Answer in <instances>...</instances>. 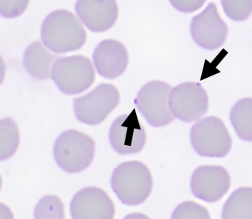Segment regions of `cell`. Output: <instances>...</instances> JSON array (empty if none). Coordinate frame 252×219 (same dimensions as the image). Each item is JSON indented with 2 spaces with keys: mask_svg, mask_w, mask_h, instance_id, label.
Returning a JSON list of instances; mask_svg holds the SVG:
<instances>
[{
  "mask_svg": "<svg viewBox=\"0 0 252 219\" xmlns=\"http://www.w3.org/2000/svg\"><path fill=\"white\" fill-rule=\"evenodd\" d=\"M41 37L49 50L56 53H66L83 47L87 34L73 13L60 9L46 17L41 26Z\"/></svg>",
  "mask_w": 252,
  "mask_h": 219,
  "instance_id": "1",
  "label": "cell"
},
{
  "mask_svg": "<svg viewBox=\"0 0 252 219\" xmlns=\"http://www.w3.org/2000/svg\"><path fill=\"white\" fill-rule=\"evenodd\" d=\"M111 187L119 201L126 206H138L151 194L153 178L149 168L139 161L120 164L111 177Z\"/></svg>",
  "mask_w": 252,
  "mask_h": 219,
  "instance_id": "2",
  "label": "cell"
},
{
  "mask_svg": "<svg viewBox=\"0 0 252 219\" xmlns=\"http://www.w3.org/2000/svg\"><path fill=\"white\" fill-rule=\"evenodd\" d=\"M95 142L86 133L69 129L58 137L53 146V156L60 168L70 174L81 172L94 159Z\"/></svg>",
  "mask_w": 252,
  "mask_h": 219,
  "instance_id": "3",
  "label": "cell"
},
{
  "mask_svg": "<svg viewBox=\"0 0 252 219\" xmlns=\"http://www.w3.org/2000/svg\"><path fill=\"white\" fill-rule=\"evenodd\" d=\"M190 140L198 155L210 158L226 156L232 147L231 136L225 125L215 116L203 118L193 125Z\"/></svg>",
  "mask_w": 252,
  "mask_h": 219,
  "instance_id": "4",
  "label": "cell"
},
{
  "mask_svg": "<svg viewBox=\"0 0 252 219\" xmlns=\"http://www.w3.org/2000/svg\"><path fill=\"white\" fill-rule=\"evenodd\" d=\"M51 78L65 94H78L87 90L94 82L95 71L89 58L72 56L59 58L52 70Z\"/></svg>",
  "mask_w": 252,
  "mask_h": 219,
  "instance_id": "5",
  "label": "cell"
},
{
  "mask_svg": "<svg viewBox=\"0 0 252 219\" xmlns=\"http://www.w3.org/2000/svg\"><path fill=\"white\" fill-rule=\"evenodd\" d=\"M120 94L112 84L101 83L87 94L73 99L75 116L88 125H100L117 107Z\"/></svg>",
  "mask_w": 252,
  "mask_h": 219,
  "instance_id": "6",
  "label": "cell"
},
{
  "mask_svg": "<svg viewBox=\"0 0 252 219\" xmlns=\"http://www.w3.org/2000/svg\"><path fill=\"white\" fill-rule=\"evenodd\" d=\"M172 87L165 82L154 80L141 88L134 103L151 126L162 127L174 121L169 98Z\"/></svg>",
  "mask_w": 252,
  "mask_h": 219,
  "instance_id": "7",
  "label": "cell"
},
{
  "mask_svg": "<svg viewBox=\"0 0 252 219\" xmlns=\"http://www.w3.org/2000/svg\"><path fill=\"white\" fill-rule=\"evenodd\" d=\"M170 109L174 118L185 123L198 121L208 110L207 92L200 83H181L171 90Z\"/></svg>",
  "mask_w": 252,
  "mask_h": 219,
  "instance_id": "8",
  "label": "cell"
},
{
  "mask_svg": "<svg viewBox=\"0 0 252 219\" xmlns=\"http://www.w3.org/2000/svg\"><path fill=\"white\" fill-rule=\"evenodd\" d=\"M190 32L197 45L207 50H215L225 42L228 28L220 17L213 2L191 20Z\"/></svg>",
  "mask_w": 252,
  "mask_h": 219,
  "instance_id": "9",
  "label": "cell"
},
{
  "mask_svg": "<svg viewBox=\"0 0 252 219\" xmlns=\"http://www.w3.org/2000/svg\"><path fill=\"white\" fill-rule=\"evenodd\" d=\"M146 132L135 109L129 115L118 117L109 129L110 145L115 152L122 155L141 152L146 143Z\"/></svg>",
  "mask_w": 252,
  "mask_h": 219,
  "instance_id": "10",
  "label": "cell"
},
{
  "mask_svg": "<svg viewBox=\"0 0 252 219\" xmlns=\"http://www.w3.org/2000/svg\"><path fill=\"white\" fill-rule=\"evenodd\" d=\"M230 187V177L224 167L201 165L193 172L190 188L193 195L201 201L214 203L225 195Z\"/></svg>",
  "mask_w": 252,
  "mask_h": 219,
  "instance_id": "11",
  "label": "cell"
},
{
  "mask_svg": "<svg viewBox=\"0 0 252 219\" xmlns=\"http://www.w3.org/2000/svg\"><path fill=\"white\" fill-rule=\"evenodd\" d=\"M73 219H112L115 205L106 191L96 187H87L73 196L70 205Z\"/></svg>",
  "mask_w": 252,
  "mask_h": 219,
  "instance_id": "12",
  "label": "cell"
},
{
  "mask_svg": "<svg viewBox=\"0 0 252 219\" xmlns=\"http://www.w3.org/2000/svg\"><path fill=\"white\" fill-rule=\"evenodd\" d=\"M75 11L93 32L107 31L119 17V7L113 0H80L75 5Z\"/></svg>",
  "mask_w": 252,
  "mask_h": 219,
  "instance_id": "13",
  "label": "cell"
},
{
  "mask_svg": "<svg viewBox=\"0 0 252 219\" xmlns=\"http://www.w3.org/2000/svg\"><path fill=\"white\" fill-rule=\"evenodd\" d=\"M92 59L97 73L108 79H115L122 76L129 63L126 47L114 39L104 40L96 46Z\"/></svg>",
  "mask_w": 252,
  "mask_h": 219,
  "instance_id": "14",
  "label": "cell"
},
{
  "mask_svg": "<svg viewBox=\"0 0 252 219\" xmlns=\"http://www.w3.org/2000/svg\"><path fill=\"white\" fill-rule=\"evenodd\" d=\"M59 56L50 53L41 41L32 43L24 52L23 64L34 79L46 80L51 77L52 70Z\"/></svg>",
  "mask_w": 252,
  "mask_h": 219,
  "instance_id": "15",
  "label": "cell"
},
{
  "mask_svg": "<svg viewBox=\"0 0 252 219\" xmlns=\"http://www.w3.org/2000/svg\"><path fill=\"white\" fill-rule=\"evenodd\" d=\"M222 219H252V188L242 187L233 191L221 213Z\"/></svg>",
  "mask_w": 252,
  "mask_h": 219,
  "instance_id": "16",
  "label": "cell"
},
{
  "mask_svg": "<svg viewBox=\"0 0 252 219\" xmlns=\"http://www.w3.org/2000/svg\"><path fill=\"white\" fill-rule=\"evenodd\" d=\"M230 120L242 140H252V99L243 98L232 107Z\"/></svg>",
  "mask_w": 252,
  "mask_h": 219,
  "instance_id": "17",
  "label": "cell"
},
{
  "mask_svg": "<svg viewBox=\"0 0 252 219\" xmlns=\"http://www.w3.org/2000/svg\"><path fill=\"white\" fill-rule=\"evenodd\" d=\"M20 133L12 118H3L1 121V160L11 158L18 148Z\"/></svg>",
  "mask_w": 252,
  "mask_h": 219,
  "instance_id": "18",
  "label": "cell"
},
{
  "mask_svg": "<svg viewBox=\"0 0 252 219\" xmlns=\"http://www.w3.org/2000/svg\"><path fill=\"white\" fill-rule=\"evenodd\" d=\"M34 216L35 219H63L64 205L57 196H45L36 205Z\"/></svg>",
  "mask_w": 252,
  "mask_h": 219,
  "instance_id": "19",
  "label": "cell"
},
{
  "mask_svg": "<svg viewBox=\"0 0 252 219\" xmlns=\"http://www.w3.org/2000/svg\"><path fill=\"white\" fill-rule=\"evenodd\" d=\"M221 5L227 17L235 21H246L252 10V1H221Z\"/></svg>",
  "mask_w": 252,
  "mask_h": 219,
  "instance_id": "20",
  "label": "cell"
},
{
  "mask_svg": "<svg viewBox=\"0 0 252 219\" xmlns=\"http://www.w3.org/2000/svg\"><path fill=\"white\" fill-rule=\"evenodd\" d=\"M172 219H210L208 210L201 204L186 201L173 212Z\"/></svg>",
  "mask_w": 252,
  "mask_h": 219,
  "instance_id": "21",
  "label": "cell"
},
{
  "mask_svg": "<svg viewBox=\"0 0 252 219\" xmlns=\"http://www.w3.org/2000/svg\"><path fill=\"white\" fill-rule=\"evenodd\" d=\"M4 5H7L6 8L5 7H1V14L2 16L5 17H14L17 16L21 15L23 11L26 10L28 2L27 1H14V2H10V1H1Z\"/></svg>",
  "mask_w": 252,
  "mask_h": 219,
  "instance_id": "22",
  "label": "cell"
},
{
  "mask_svg": "<svg viewBox=\"0 0 252 219\" xmlns=\"http://www.w3.org/2000/svg\"><path fill=\"white\" fill-rule=\"evenodd\" d=\"M173 6L178 11L184 13H191L202 7L205 1H171Z\"/></svg>",
  "mask_w": 252,
  "mask_h": 219,
  "instance_id": "23",
  "label": "cell"
}]
</instances>
